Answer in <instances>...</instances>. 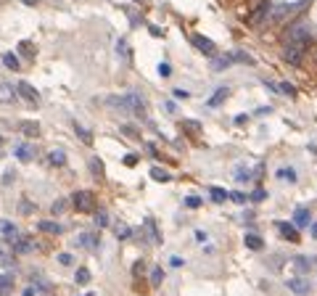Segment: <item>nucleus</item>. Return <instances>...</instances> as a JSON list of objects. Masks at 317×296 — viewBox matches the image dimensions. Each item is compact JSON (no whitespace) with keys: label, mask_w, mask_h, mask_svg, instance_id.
Wrapping results in <instances>:
<instances>
[{"label":"nucleus","mask_w":317,"mask_h":296,"mask_svg":"<svg viewBox=\"0 0 317 296\" xmlns=\"http://www.w3.org/2000/svg\"><path fill=\"white\" fill-rule=\"evenodd\" d=\"M312 34H314V26L306 18H296V22L288 24V30L283 34V56L291 66H299L304 61V53L312 45Z\"/></svg>","instance_id":"nucleus-1"},{"label":"nucleus","mask_w":317,"mask_h":296,"mask_svg":"<svg viewBox=\"0 0 317 296\" xmlns=\"http://www.w3.org/2000/svg\"><path fill=\"white\" fill-rule=\"evenodd\" d=\"M106 104L119 108V111H132V114H143V111H146V100H143V96H138V92H127V96H108Z\"/></svg>","instance_id":"nucleus-2"},{"label":"nucleus","mask_w":317,"mask_h":296,"mask_svg":"<svg viewBox=\"0 0 317 296\" xmlns=\"http://www.w3.org/2000/svg\"><path fill=\"white\" fill-rule=\"evenodd\" d=\"M304 6H306V0H299V3H272L270 22H272V24H283V22H288L294 14H299Z\"/></svg>","instance_id":"nucleus-3"},{"label":"nucleus","mask_w":317,"mask_h":296,"mask_svg":"<svg viewBox=\"0 0 317 296\" xmlns=\"http://www.w3.org/2000/svg\"><path fill=\"white\" fill-rule=\"evenodd\" d=\"M72 204L77 212H96V196H92L90 190H74Z\"/></svg>","instance_id":"nucleus-4"},{"label":"nucleus","mask_w":317,"mask_h":296,"mask_svg":"<svg viewBox=\"0 0 317 296\" xmlns=\"http://www.w3.org/2000/svg\"><path fill=\"white\" fill-rule=\"evenodd\" d=\"M270 11H272V3H270V0H264L262 6H256L254 11H251L248 24H251V26H262L264 22H270Z\"/></svg>","instance_id":"nucleus-5"},{"label":"nucleus","mask_w":317,"mask_h":296,"mask_svg":"<svg viewBox=\"0 0 317 296\" xmlns=\"http://www.w3.org/2000/svg\"><path fill=\"white\" fill-rule=\"evenodd\" d=\"M286 286H288V291H291V294H296V296H306V294L312 291L310 278H304V275H299V278H288V280H286Z\"/></svg>","instance_id":"nucleus-6"},{"label":"nucleus","mask_w":317,"mask_h":296,"mask_svg":"<svg viewBox=\"0 0 317 296\" xmlns=\"http://www.w3.org/2000/svg\"><path fill=\"white\" fill-rule=\"evenodd\" d=\"M275 228H278V233H280V238L286 240H291V244H299V228L294 225V222H283V220H278L275 222Z\"/></svg>","instance_id":"nucleus-7"},{"label":"nucleus","mask_w":317,"mask_h":296,"mask_svg":"<svg viewBox=\"0 0 317 296\" xmlns=\"http://www.w3.org/2000/svg\"><path fill=\"white\" fill-rule=\"evenodd\" d=\"M74 244H77L80 248H88V252H98L100 248V236L98 233H80Z\"/></svg>","instance_id":"nucleus-8"},{"label":"nucleus","mask_w":317,"mask_h":296,"mask_svg":"<svg viewBox=\"0 0 317 296\" xmlns=\"http://www.w3.org/2000/svg\"><path fill=\"white\" fill-rule=\"evenodd\" d=\"M16 92L26 100V104H32V106L40 104V92H37V90L30 85V82H16Z\"/></svg>","instance_id":"nucleus-9"},{"label":"nucleus","mask_w":317,"mask_h":296,"mask_svg":"<svg viewBox=\"0 0 317 296\" xmlns=\"http://www.w3.org/2000/svg\"><path fill=\"white\" fill-rule=\"evenodd\" d=\"M190 42L198 48L201 53H206V56H214L217 53V48H214V42L209 40V37H204V34H190Z\"/></svg>","instance_id":"nucleus-10"},{"label":"nucleus","mask_w":317,"mask_h":296,"mask_svg":"<svg viewBox=\"0 0 317 296\" xmlns=\"http://www.w3.org/2000/svg\"><path fill=\"white\" fill-rule=\"evenodd\" d=\"M14 156H16L18 162L30 164V162L34 159V148H32V143H18V146L14 148Z\"/></svg>","instance_id":"nucleus-11"},{"label":"nucleus","mask_w":317,"mask_h":296,"mask_svg":"<svg viewBox=\"0 0 317 296\" xmlns=\"http://www.w3.org/2000/svg\"><path fill=\"white\" fill-rule=\"evenodd\" d=\"M294 225L296 228H310L312 225L310 209H306V206H296V212H294Z\"/></svg>","instance_id":"nucleus-12"},{"label":"nucleus","mask_w":317,"mask_h":296,"mask_svg":"<svg viewBox=\"0 0 317 296\" xmlns=\"http://www.w3.org/2000/svg\"><path fill=\"white\" fill-rule=\"evenodd\" d=\"M37 230H40V233H48V236H61L64 225H58V222H53V220H40L37 222Z\"/></svg>","instance_id":"nucleus-13"},{"label":"nucleus","mask_w":317,"mask_h":296,"mask_svg":"<svg viewBox=\"0 0 317 296\" xmlns=\"http://www.w3.org/2000/svg\"><path fill=\"white\" fill-rule=\"evenodd\" d=\"M11 246H14V254H30V252H34V240H30L26 236H18Z\"/></svg>","instance_id":"nucleus-14"},{"label":"nucleus","mask_w":317,"mask_h":296,"mask_svg":"<svg viewBox=\"0 0 317 296\" xmlns=\"http://www.w3.org/2000/svg\"><path fill=\"white\" fill-rule=\"evenodd\" d=\"M275 178H278V180H283V182H291V185L299 182V174H296L294 166H280V170L275 172Z\"/></svg>","instance_id":"nucleus-15"},{"label":"nucleus","mask_w":317,"mask_h":296,"mask_svg":"<svg viewBox=\"0 0 317 296\" xmlns=\"http://www.w3.org/2000/svg\"><path fill=\"white\" fill-rule=\"evenodd\" d=\"M291 262H294V267H296V272H299V275H306V272L312 270V259L304 256V254H296Z\"/></svg>","instance_id":"nucleus-16"},{"label":"nucleus","mask_w":317,"mask_h":296,"mask_svg":"<svg viewBox=\"0 0 317 296\" xmlns=\"http://www.w3.org/2000/svg\"><path fill=\"white\" fill-rule=\"evenodd\" d=\"M0 233H3L6 240H11V244L18 238V230H16V225H14L11 220H0Z\"/></svg>","instance_id":"nucleus-17"},{"label":"nucleus","mask_w":317,"mask_h":296,"mask_svg":"<svg viewBox=\"0 0 317 296\" xmlns=\"http://www.w3.org/2000/svg\"><path fill=\"white\" fill-rule=\"evenodd\" d=\"M244 246L251 248V252H262V248H264V240H262V236H256V233H246V236H244Z\"/></svg>","instance_id":"nucleus-18"},{"label":"nucleus","mask_w":317,"mask_h":296,"mask_svg":"<svg viewBox=\"0 0 317 296\" xmlns=\"http://www.w3.org/2000/svg\"><path fill=\"white\" fill-rule=\"evenodd\" d=\"M146 233H148V240L151 244H162V233H158V228H156V222H154V217H146Z\"/></svg>","instance_id":"nucleus-19"},{"label":"nucleus","mask_w":317,"mask_h":296,"mask_svg":"<svg viewBox=\"0 0 317 296\" xmlns=\"http://www.w3.org/2000/svg\"><path fill=\"white\" fill-rule=\"evenodd\" d=\"M228 96H230V88H228V85H222V88H217V92H214V96L206 100V106H209V108L220 106V104H222V100H225Z\"/></svg>","instance_id":"nucleus-20"},{"label":"nucleus","mask_w":317,"mask_h":296,"mask_svg":"<svg viewBox=\"0 0 317 296\" xmlns=\"http://www.w3.org/2000/svg\"><path fill=\"white\" fill-rule=\"evenodd\" d=\"M209 198H212L214 204H225V201L230 198V193H228L225 188H220V185H212V188H209Z\"/></svg>","instance_id":"nucleus-21"},{"label":"nucleus","mask_w":317,"mask_h":296,"mask_svg":"<svg viewBox=\"0 0 317 296\" xmlns=\"http://www.w3.org/2000/svg\"><path fill=\"white\" fill-rule=\"evenodd\" d=\"M48 164L50 166H66V154H64L61 148H53L48 154Z\"/></svg>","instance_id":"nucleus-22"},{"label":"nucleus","mask_w":317,"mask_h":296,"mask_svg":"<svg viewBox=\"0 0 317 296\" xmlns=\"http://www.w3.org/2000/svg\"><path fill=\"white\" fill-rule=\"evenodd\" d=\"M232 61H236V53H230V56H220V58H214V61H212V69H214V72H222V69H228Z\"/></svg>","instance_id":"nucleus-23"},{"label":"nucleus","mask_w":317,"mask_h":296,"mask_svg":"<svg viewBox=\"0 0 317 296\" xmlns=\"http://www.w3.org/2000/svg\"><path fill=\"white\" fill-rule=\"evenodd\" d=\"M11 291H14V275L3 272V275H0V296H8Z\"/></svg>","instance_id":"nucleus-24"},{"label":"nucleus","mask_w":317,"mask_h":296,"mask_svg":"<svg viewBox=\"0 0 317 296\" xmlns=\"http://www.w3.org/2000/svg\"><path fill=\"white\" fill-rule=\"evenodd\" d=\"M114 236L119 240H127V238H132V228L124 225V222H116V225H114Z\"/></svg>","instance_id":"nucleus-25"},{"label":"nucleus","mask_w":317,"mask_h":296,"mask_svg":"<svg viewBox=\"0 0 317 296\" xmlns=\"http://www.w3.org/2000/svg\"><path fill=\"white\" fill-rule=\"evenodd\" d=\"M74 283L77 286H88L90 283V270L88 267H77V270H74Z\"/></svg>","instance_id":"nucleus-26"},{"label":"nucleus","mask_w":317,"mask_h":296,"mask_svg":"<svg viewBox=\"0 0 317 296\" xmlns=\"http://www.w3.org/2000/svg\"><path fill=\"white\" fill-rule=\"evenodd\" d=\"M164 278H166V272H164V267H151V286L156 288V286H162L164 283Z\"/></svg>","instance_id":"nucleus-27"},{"label":"nucleus","mask_w":317,"mask_h":296,"mask_svg":"<svg viewBox=\"0 0 317 296\" xmlns=\"http://www.w3.org/2000/svg\"><path fill=\"white\" fill-rule=\"evenodd\" d=\"M32 286H34V288H37V291H40V294H48V291H50V283H48V280H45V278H42V275H37V272L32 275Z\"/></svg>","instance_id":"nucleus-28"},{"label":"nucleus","mask_w":317,"mask_h":296,"mask_svg":"<svg viewBox=\"0 0 317 296\" xmlns=\"http://www.w3.org/2000/svg\"><path fill=\"white\" fill-rule=\"evenodd\" d=\"M151 178L158 180V182H170V180H172V174L166 172V170H162V166H151Z\"/></svg>","instance_id":"nucleus-29"},{"label":"nucleus","mask_w":317,"mask_h":296,"mask_svg":"<svg viewBox=\"0 0 317 296\" xmlns=\"http://www.w3.org/2000/svg\"><path fill=\"white\" fill-rule=\"evenodd\" d=\"M3 64H6V69H11V72L22 69V64H18V56H14V53H3Z\"/></svg>","instance_id":"nucleus-30"},{"label":"nucleus","mask_w":317,"mask_h":296,"mask_svg":"<svg viewBox=\"0 0 317 296\" xmlns=\"http://www.w3.org/2000/svg\"><path fill=\"white\" fill-rule=\"evenodd\" d=\"M236 180L238 182H251V180H254V172H251L248 166H238V170H236Z\"/></svg>","instance_id":"nucleus-31"},{"label":"nucleus","mask_w":317,"mask_h":296,"mask_svg":"<svg viewBox=\"0 0 317 296\" xmlns=\"http://www.w3.org/2000/svg\"><path fill=\"white\" fill-rule=\"evenodd\" d=\"M116 56H122V61H124V64H130L132 53H130V48H127V40H119V42H116Z\"/></svg>","instance_id":"nucleus-32"},{"label":"nucleus","mask_w":317,"mask_h":296,"mask_svg":"<svg viewBox=\"0 0 317 296\" xmlns=\"http://www.w3.org/2000/svg\"><path fill=\"white\" fill-rule=\"evenodd\" d=\"M18 127H22V132L30 135V138H37V132H40V124H37V122H22Z\"/></svg>","instance_id":"nucleus-33"},{"label":"nucleus","mask_w":317,"mask_h":296,"mask_svg":"<svg viewBox=\"0 0 317 296\" xmlns=\"http://www.w3.org/2000/svg\"><path fill=\"white\" fill-rule=\"evenodd\" d=\"M74 132H77V135H80V140H82V143H85V146H90V143H92V135H90V132H88V130H85V127H82V124H77V122H74Z\"/></svg>","instance_id":"nucleus-34"},{"label":"nucleus","mask_w":317,"mask_h":296,"mask_svg":"<svg viewBox=\"0 0 317 296\" xmlns=\"http://www.w3.org/2000/svg\"><path fill=\"white\" fill-rule=\"evenodd\" d=\"M90 172L96 174V178H104V162H100L98 156H92V159H90Z\"/></svg>","instance_id":"nucleus-35"},{"label":"nucleus","mask_w":317,"mask_h":296,"mask_svg":"<svg viewBox=\"0 0 317 296\" xmlns=\"http://www.w3.org/2000/svg\"><path fill=\"white\" fill-rule=\"evenodd\" d=\"M64 209H66V198H56L50 204V214H61Z\"/></svg>","instance_id":"nucleus-36"},{"label":"nucleus","mask_w":317,"mask_h":296,"mask_svg":"<svg viewBox=\"0 0 317 296\" xmlns=\"http://www.w3.org/2000/svg\"><path fill=\"white\" fill-rule=\"evenodd\" d=\"M182 204H185L188 209H198L204 201H201V196H185V201H182Z\"/></svg>","instance_id":"nucleus-37"},{"label":"nucleus","mask_w":317,"mask_h":296,"mask_svg":"<svg viewBox=\"0 0 317 296\" xmlns=\"http://www.w3.org/2000/svg\"><path fill=\"white\" fill-rule=\"evenodd\" d=\"M182 127L188 130V132H198V130H201V124L196 122V119H182Z\"/></svg>","instance_id":"nucleus-38"},{"label":"nucleus","mask_w":317,"mask_h":296,"mask_svg":"<svg viewBox=\"0 0 317 296\" xmlns=\"http://www.w3.org/2000/svg\"><path fill=\"white\" fill-rule=\"evenodd\" d=\"M96 225H98V228H106V225H108V214H106L104 209L96 212Z\"/></svg>","instance_id":"nucleus-39"},{"label":"nucleus","mask_w":317,"mask_h":296,"mask_svg":"<svg viewBox=\"0 0 317 296\" xmlns=\"http://www.w3.org/2000/svg\"><path fill=\"white\" fill-rule=\"evenodd\" d=\"M58 262H61L64 267H72V264H74V256H72L69 252H64V254H58Z\"/></svg>","instance_id":"nucleus-40"},{"label":"nucleus","mask_w":317,"mask_h":296,"mask_svg":"<svg viewBox=\"0 0 317 296\" xmlns=\"http://www.w3.org/2000/svg\"><path fill=\"white\" fill-rule=\"evenodd\" d=\"M264 198H267V190H264V188H256L254 193H251V201H256V204L264 201Z\"/></svg>","instance_id":"nucleus-41"},{"label":"nucleus","mask_w":317,"mask_h":296,"mask_svg":"<svg viewBox=\"0 0 317 296\" xmlns=\"http://www.w3.org/2000/svg\"><path fill=\"white\" fill-rule=\"evenodd\" d=\"M230 198L236 201V204H246V201H248V196H246V193H240V190H232Z\"/></svg>","instance_id":"nucleus-42"},{"label":"nucleus","mask_w":317,"mask_h":296,"mask_svg":"<svg viewBox=\"0 0 317 296\" xmlns=\"http://www.w3.org/2000/svg\"><path fill=\"white\" fill-rule=\"evenodd\" d=\"M158 74H162V77H170V74H172V69H170V64H166V61L158 64Z\"/></svg>","instance_id":"nucleus-43"},{"label":"nucleus","mask_w":317,"mask_h":296,"mask_svg":"<svg viewBox=\"0 0 317 296\" xmlns=\"http://www.w3.org/2000/svg\"><path fill=\"white\" fill-rule=\"evenodd\" d=\"M196 240H198V244H206V240H209V233H206V230H196Z\"/></svg>","instance_id":"nucleus-44"},{"label":"nucleus","mask_w":317,"mask_h":296,"mask_svg":"<svg viewBox=\"0 0 317 296\" xmlns=\"http://www.w3.org/2000/svg\"><path fill=\"white\" fill-rule=\"evenodd\" d=\"M18 50H22L24 56H32V45L26 42V40H22V42H18Z\"/></svg>","instance_id":"nucleus-45"},{"label":"nucleus","mask_w":317,"mask_h":296,"mask_svg":"<svg viewBox=\"0 0 317 296\" xmlns=\"http://www.w3.org/2000/svg\"><path fill=\"white\" fill-rule=\"evenodd\" d=\"M32 212H34V206L26 198H22V214H32Z\"/></svg>","instance_id":"nucleus-46"},{"label":"nucleus","mask_w":317,"mask_h":296,"mask_svg":"<svg viewBox=\"0 0 317 296\" xmlns=\"http://www.w3.org/2000/svg\"><path fill=\"white\" fill-rule=\"evenodd\" d=\"M124 164H127V166H135V164H138V156H135V154H127V156H124Z\"/></svg>","instance_id":"nucleus-47"},{"label":"nucleus","mask_w":317,"mask_h":296,"mask_svg":"<svg viewBox=\"0 0 317 296\" xmlns=\"http://www.w3.org/2000/svg\"><path fill=\"white\" fill-rule=\"evenodd\" d=\"M188 96H190V92H188V90H182V88H177V90H174V98H182V100H185Z\"/></svg>","instance_id":"nucleus-48"},{"label":"nucleus","mask_w":317,"mask_h":296,"mask_svg":"<svg viewBox=\"0 0 317 296\" xmlns=\"http://www.w3.org/2000/svg\"><path fill=\"white\" fill-rule=\"evenodd\" d=\"M11 180H16V174H14V170H8V172L3 174V182L8 185V182H11Z\"/></svg>","instance_id":"nucleus-49"},{"label":"nucleus","mask_w":317,"mask_h":296,"mask_svg":"<svg viewBox=\"0 0 317 296\" xmlns=\"http://www.w3.org/2000/svg\"><path fill=\"white\" fill-rule=\"evenodd\" d=\"M170 264H172V267H182V264H185V259H180V256H172V259H170Z\"/></svg>","instance_id":"nucleus-50"},{"label":"nucleus","mask_w":317,"mask_h":296,"mask_svg":"<svg viewBox=\"0 0 317 296\" xmlns=\"http://www.w3.org/2000/svg\"><path fill=\"white\" fill-rule=\"evenodd\" d=\"M0 262H6V264H8V262H11V256H8V254H6V248H3V246H0Z\"/></svg>","instance_id":"nucleus-51"},{"label":"nucleus","mask_w":317,"mask_h":296,"mask_svg":"<svg viewBox=\"0 0 317 296\" xmlns=\"http://www.w3.org/2000/svg\"><path fill=\"white\" fill-rule=\"evenodd\" d=\"M34 294H37V288H34V286H30V288H24L22 296H34Z\"/></svg>","instance_id":"nucleus-52"},{"label":"nucleus","mask_w":317,"mask_h":296,"mask_svg":"<svg viewBox=\"0 0 317 296\" xmlns=\"http://www.w3.org/2000/svg\"><path fill=\"white\" fill-rule=\"evenodd\" d=\"M310 236L317 240V222H312V225H310Z\"/></svg>","instance_id":"nucleus-53"},{"label":"nucleus","mask_w":317,"mask_h":296,"mask_svg":"<svg viewBox=\"0 0 317 296\" xmlns=\"http://www.w3.org/2000/svg\"><path fill=\"white\" fill-rule=\"evenodd\" d=\"M132 270H135V275H140V272H143V262H135Z\"/></svg>","instance_id":"nucleus-54"},{"label":"nucleus","mask_w":317,"mask_h":296,"mask_svg":"<svg viewBox=\"0 0 317 296\" xmlns=\"http://www.w3.org/2000/svg\"><path fill=\"white\" fill-rule=\"evenodd\" d=\"M246 119H248L246 114H238V116H236V124H244V122H246Z\"/></svg>","instance_id":"nucleus-55"},{"label":"nucleus","mask_w":317,"mask_h":296,"mask_svg":"<svg viewBox=\"0 0 317 296\" xmlns=\"http://www.w3.org/2000/svg\"><path fill=\"white\" fill-rule=\"evenodd\" d=\"M122 132H124V135H135V130L130 127V124H124V127H122Z\"/></svg>","instance_id":"nucleus-56"},{"label":"nucleus","mask_w":317,"mask_h":296,"mask_svg":"<svg viewBox=\"0 0 317 296\" xmlns=\"http://www.w3.org/2000/svg\"><path fill=\"white\" fill-rule=\"evenodd\" d=\"M246 3H251V6H254V8H256V6H262V3H264V0H246Z\"/></svg>","instance_id":"nucleus-57"},{"label":"nucleus","mask_w":317,"mask_h":296,"mask_svg":"<svg viewBox=\"0 0 317 296\" xmlns=\"http://www.w3.org/2000/svg\"><path fill=\"white\" fill-rule=\"evenodd\" d=\"M314 58H317V45H314Z\"/></svg>","instance_id":"nucleus-58"},{"label":"nucleus","mask_w":317,"mask_h":296,"mask_svg":"<svg viewBox=\"0 0 317 296\" xmlns=\"http://www.w3.org/2000/svg\"><path fill=\"white\" fill-rule=\"evenodd\" d=\"M135 3H146V0H135Z\"/></svg>","instance_id":"nucleus-59"},{"label":"nucleus","mask_w":317,"mask_h":296,"mask_svg":"<svg viewBox=\"0 0 317 296\" xmlns=\"http://www.w3.org/2000/svg\"><path fill=\"white\" fill-rule=\"evenodd\" d=\"M0 146H3V138H0Z\"/></svg>","instance_id":"nucleus-60"},{"label":"nucleus","mask_w":317,"mask_h":296,"mask_svg":"<svg viewBox=\"0 0 317 296\" xmlns=\"http://www.w3.org/2000/svg\"><path fill=\"white\" fill-rule=\"evenodd\" d=\"M85 296H92V294H85Z\"/></svg>","instance_id":"nucleus-61"}]
</instances>
